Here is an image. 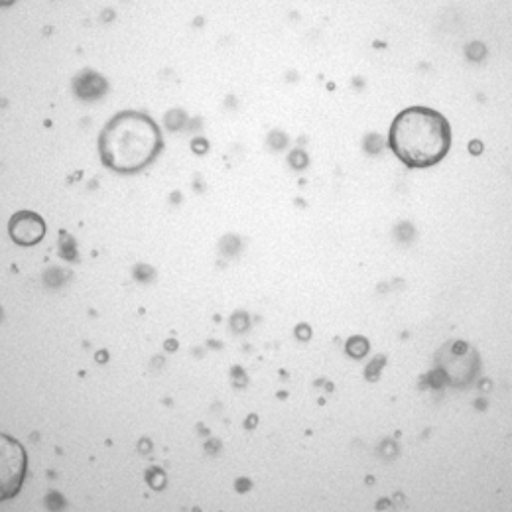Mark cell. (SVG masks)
I'll use <instances>...</instances> for the list:
<instances>
[{
	"label": "cell",
	"mask_w": 512,
	"mask_h": 512,
	"mask_svg": "<svg viewBox=\"0 0 512 512\" xmlns=\"http://www.w3.org/2000/svg\"><path fill=\"white\" fill-rule=\"evenodd\" d=\"M162 150L158 125L140 113H121L109 121L99 138V152L105 166L121 174L146 168Z\"/></svg>",
	"instance_id": "cell-2"
},
{
	"label": "cell",
	"mask_w": 512,
	"mask_h": 512,
	"mask_svg": "<svg viewBox=\"0 0 512 512\" xmlns=\"http://www.w3.org/2000/svg\"><path fill=\"white\" fill-rule=\"evenodd\" d=\"M390 148L410 168L442 162L451 146V130L444 115L428 107L402 111L390 127Z\"/></svg>",
	"instance_id": "cell-1"
},
{
	"label": "cell",
	"mask_w": 512,
	"mask_h": 512,
	"mask_svg": "<svg viewBox=\"0 0 512 512\" xmlns=\"http://www.w3.org/2000/svg\"><path fill=\"white\" fill-rule=\"evenodd\" d=\"M46 233L44 221L32 211H20L10 219V237L18 245H36Z\"/></svg>",
	"instance_id": "cell-4"
},
{
	"label": "cell",
	"mask_w": 512,
	"mask_h": 512,
	"mask_svg": "<svg viewBox=\"0 0 512 512\" xmlns=\"http://www.w3.org/2000/svg\"><path fill=\"white\" fill-rule=\"evenodd\" d=\"M24 469V449L10 438H2V497L14 495V491L22 485Z\"/></svg>",
	"instance_id": "cell-3"
}]
</instances>
